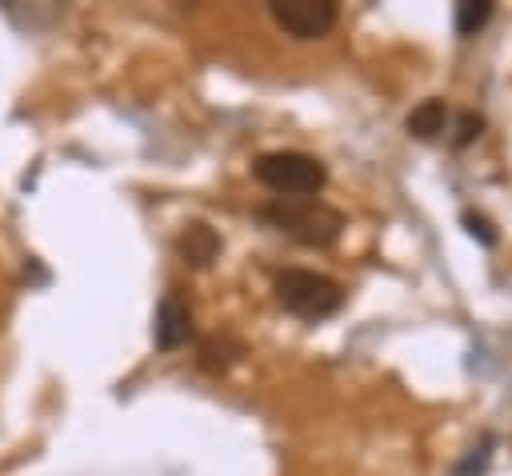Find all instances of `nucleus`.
I'll return each instance as SVG.
<instances>
[{
	"mask_svg": "<svg viewBox=\"0 0 512 476\" xmlns=\"http://www.w3.org/2000/svg\"><path fill=\"white\" fill-rule=\"evenodd\" d=\"M488 460H492V436H484L480 448H472V452L464 456V464H460L452 476H484V472H488Z\"/></svg>",
	"mask_w": 512,
	"mask_h": 476,
	"instance_id": "nucleus-11",
	"label": "nucleus"
},
{
	"mask_svg": "<svg viewBox=\"0 0 512 476\" xmlns=\"http://www.w3.org/2000/svg\"><path fill=\"white\" fill-rule=\"evenodd\" d=\"M480 132H484V116H480V112H460V116H456V128H452V144H456V148H468Z\"/></svg>",
	"mask_w": 512,
	"mask_h": 476,
	"instance_id": "nucleus-10",
	"label": "nucleus"
},
{
	"mask_svg": "<svg viewBox=\"0 0 512 476\" xmlns=\"http://www.w3.org/2000/svg\"><path fill=\"white\" fill-rule=\"evenodd\" d=\"M488 20H492V0H464V4H456V32L460 36H476Z\"/></svg>",
	"mask_w": 512,
	"mask_h": 476,
	"instance_id": "nucleus-9",
	"label": "nucleus"
},
{
	"mask_svg": "<svg viewBox=\"0 0 512 476\" xmlns=\"http://www.w3.org/2000/svg\"><path fill=\"white\" fill-rule=\"evenodd\" d=\"M268 12L292 40H320L336 28L340 16L332 0H272Z\"/></svg>",
	"mask_w": 512,
	"mask_h": 476,
	"instance_id": "nucleus-4",
	"label": "nucleus"
},
{
	"mask_svg": "<svg viewBox=\"0 0 512 476\" xmlns=\"http://www.w3.org/2000/svg\"><path fill=\"white\" fill-rule=\"evenodd\" d=\"M240 356H244V344L232 340V336H212V340L200 344V368H204V372H224V368H232Z\"/></svg>",
	"mask_w": 512,
	"mask_h": 476,
	"instance_id": "nucleus-8",
	"label": "nucleus"
},
{
	"mask_svg": "<svg viewBox=\"0 0 512 476\" xmlns=\"http://www.w3.org/2000/svg\"><path fill=\"white\" fill-rule=\"evenodd\" d=\"M252 176L276 196H316L328 180V168L308 152L280 148V152H260L252 160Z\"/></svg>",
	"mask_w": 512,
	"mask_h": 476,
	"instance_id": "nucleus-3",
	"label": "nucleus"
},
{
	"mask_svg": "<svg viewBox=\"0 0 512 476\" xmlns=\"http://www.w3.org/2000/svg\"><path fill=\"white\" fill-rule=\"evenodd\" d=\"M404 128H408V136H416V140H440V136L448 132V104H444L440 96L420 100V104L408 112Z\"/></svg>",
	"mask_w": 512,
	"mask_h": 476,
	"instance_id": "nucleus-7",
	"label": "nucleus"
},
{
	"mask_svg": "<svg viewBox=\"0 0 512 476\" xmlns=\"http://www.w3.org/2000/svg\"><path fill=\"white\" fill-rule=\"evenodd\" d=\"M188 336H192V308L184 304V296L180 292H168L164 300H160V308H156V324H152V340H156V348H180V344H188Z\"/></svg>",
	"mask_w": 512,
	"mask_h": 476,
	"instance_id": "nucleus-5",
	"label": "nucleus"
},
{
	"mask_svg": "<svg viewBox=\"0 0 512 476\" xmlns=\"http://www.w3.org/2000/svg\"><path fill=\"white\" fill-rule=\"evenodd\" d=\"M272 292H276L280 308H288L300 320H324L344 304V288L332 276H320V272H308V268L276 272Z\"/></svg>",
	"mask_w": 512,
	"mask_h": 476,
	"instance_id": "nucleus-2",
	"label": "nucleus"
},
{
	"mask_svg": "<svg viewBox=\"0 0 512 476\" xmlns=\"http://www.w3.org/2000/svg\"><path fill=\"white\" fill-rule=\"evenodd\" d=\"M176 252H180V260L184 264H192V268H208L212 260H216V252H220V236L208 228V224H188L180 236H176Z\"/></svg>",
	"mask_w": 512,
	"mask_h": 476,
	"instance_id": "nucleus-6",
	"label": "nucleus"
},
{
	"mask_svg": "<svg viewBox=\"0 0 512 476\" xmlns=\"http://www.w3.org/2000/svg\"><path fill=\"white\" fill-rule=\"evenodd\" d=\"M464 228H468V232H472L480 244H488V248L496 244V232H492V224H488L484 216H476V212H464Z\"/></svg>",
	"mask_w": 512,
	"mask_h": 476,
	"instance_id": "nucleus-12",
	"label": "nucleus"
},
{
	"mask_svg": "<svg viewBox=\"0 0 512 476\" xmlns=\"http://www.w3.org/2000/svg\"><path fill=\"white\" fill-rule=\"evenodd\" d=\"M260 220L308 248H328L344 232V216L316 196H276L260 208Z\"/></svg>",
	"mask_w": 512,
	"mask_h": 476,
	"instance_id": "nucleus-1",
	"label": "nucleus"
}]
</instances>
